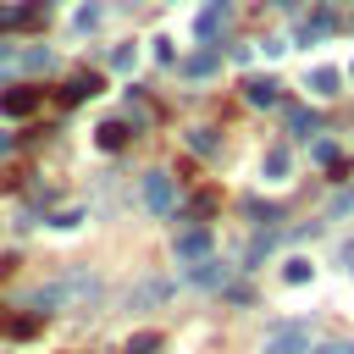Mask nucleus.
Here are the masks:
<instances>
[{"label":"nucleus","mask_w":354,"mask_h":354,"mask_svg":"<svg viewBox=\"0 0 354 354\" xmlns=\"http://www.w3.org/2000/svg\"><path fill=\"white\" fill-rule=\"evenodd\" d=\"M310 354H354V343H326V348H310Z\"/></svg>","instance_id":"obj_27"},{"label":"nucleus","mask_w":354,"mask_h":354,"mask_svg":"<svg viewBox=\"0 0 354 354\" xmlns=\"http://www.w3.org/2000/svg\"><path fill=\"white\" fill-rule=\"evenodd\" d=\"M94 22H100V0H83V6H77V17H72V28H77V33H88Z\"/></svg>","instance_id":"obj_18"},{"label":"nucleus","mask_w":354,"mask_h":354,"mask_svg":"<svg viewBox=\"0 0 354 354\" xmlns=\"http://www.w3.org/2000/svg\"><path fill=\"white\" fill-rule=\"evenodd\" d=\"M310 271H315V266H310L304 254H293V260L282 266V282H310Z\"/></svg>","instance_id":"obj_20"},{"label":"nucleus","mask_w":354,"mask_h":354,"mask_svg":"<svg viewBox=\"0 0 354 354\" xmlns=\"http://www.w3.org/2000/svg\"><path fill=\"white\" fill-rule=\"evenodd\" d=\"M111 66H116V72H133V66H138V50H133V44H116V50H111Z\"/></svg>","instance_id":"obj_21"},{"label":"nucleus","mask_w":354,"mask_h":354,"mask_svg":"<svg viewBox=\"0 0 354 354\" xmlns=\"http://www.w3.org/2000/svg\"><path fill=\"white\" fill-rule=\"evenodd\" d=\"M260 354H310V326L304 321H288V326H271Z\"/></svg>","instance_id":"obj_2"},{"label":"nucleus","mask_w":354,"mask_h":354,"mask_svg":"<svg viewBox=\"0 0 354 354\" xmlns=\"http://www.w3.org/2000/svg\"><path fill=\"white\" fill-rule=\"evenodd\" d=\"M0 105H6V111H11V116H28V111H33V105H39V88H11V94H6V100H0Z\"/></svg>","instance_id":"obj_12"},{"label":"nucleus","mask_w":354,"mask_h":354,"mask_svg":"<svg viewBox=\"0 0 354 354\" xmlns=\"http://www.w3.org/2000/svg\"><path fill=\"white\" fill-rule=\"evenodd\" d=\"M177 260H188V266L210 260V232H205V227H188V232H177Z\"/></svg>","instance_id":"obj_5"},{"label":"nucleus","mask_w":354,"mask_h":354,"mask_svg":"<svg viewBox=\"0 0 354 354\" xmlns=\"http://www.w3.org/2000/svg\"><path fill=\"white\" fill-rule=\"evenodd\" d=\"M17 61H22V66H33V72H44V66H50V50H44V44H33V50H28V55H17Z\"/></svg>","instance_id":"obj_23"},{"label":"nucleus","mask_w":354,"mask_h":354,"mask_svg":"<svg viewBox=\"0 0 354 354\" xmlns=\"http://www.w3.org/2000/svg\"><path fill=\"white\" fill-rule=\"evenodd\" d=\"M348 210H354V188H343V194L332 199V210H326V216H348Z\"/></svg>","instance_id":"obj_25"},{"label":"nucleus","mask_w":354,"mask_h":354,"mask_svg":"<svg viewBox=\"0 0 354 354\" xmlns=\"http://www.w3.org/2000/svg\"><path fill=\"white\" fill-rule=\"evenodd\" d=\"M288 166H293V155H288V144H271L266 149V160H260V171L277 183V177H288Z\"/></svg>","instance_id":"obj_9"},{"label":"nucleus","mask_w":354,"mask_h":354,"mask_svg":"<svg viewBox=\"0 0 354 354\" xmlns=\"http://www.w3.org/2000/svg\"><path fill=\"white\" fill-rule=\"evenodd\" d=\"M188 149H194V155H216V133H210V127H194V133H188Z\"/></svg>","instance_id":"obj_19"},{"label":"nucleus","mask_w":354,"mask_h":354,"mask_svg":"<svg viewBox=\"0 0 354 354\" xmlns=\"http://www.w3.org/2000/svg\"><path fill=\"white\" fill-rule=\"evenodd\" d=\"M88 94H100V83H94V77H72V83L61 88V105H83Z\"/></svg>","instance_id":"obj_11"},{"label":"nucleus","mask_w":354,"mask_h":354,"mask_svg":"<svg viewBox=\"0 0 354 354\" xmlns=\"http://www.w3.org/2000/svg\"><path fill=\"white\" fill-rule=\"evenodd\" d=\"M127 354H160V337H155V332H138V337L127 343Z\"/></svg>","instance_id":"obj_22"},{"label":"nucleus","mask_w":354,"mask_h":354,"mask_svg":"<svg viewBox=\"0 0 354 354\" xmlns=\"http://www.w3.org/2000/svg\"><path fill=\"white\" fill-rule=\"evenodd\" d=\"M188 282L216 288V282H227V266H221V260H199V266H188Z\"/></svg>","instance_id":"obj_10"},{"label":"nucleus","mask_w":354,"mask_h":354,"mask_svg":"<svg viewBox=\"0 0 354 354\" xmlns=\"http://www.w3.org/2000/svg\"><path fill=\"white\" fill-rule=\"evenodd\" d=\"M166 293H171V282H166V277H144V282L127 293V310H149V304H160Z\"/></svg>","instance_id":"obj_6"},{"label":"nucleus","mask_w":354,"mask_h":354,"mask_svg":"<svg viewBox=\"0 0 354 354\" xmlns=\"http://www.w3.org/2000/svg\"><path fill=\"white\" fill-rule=\"evenodd\" d=\"M326 33H332V11H315V17L299 28V39H304V44H310V39H326Z\"/></svg>","instance_id":"obj_16"},{"label":"nucleus","mask_w":354,"mask_h":354,"mask_svg":"<svg viewBox=\"0 0 354 354\" xmlns=\"http://www.w3.org/2000/svg\"><path fill=\"white\" fill-rule=\"evenodd\" d=\"M282 122H288V127H293L299 138H310V133H321V116H315L310 105H288V111H282Z\"/></svg>","instance_id":"obj_8"},{"label":"nucleus","mask_w":354,"mask_h":354,"mask_svg":"<svg viewBox=\"0 0 354 354\" xmlns=\"http://www.w3.org/2000/svg\"><path fill=\"white\" fill-rule=\"evenodd\" d=\"M221 22H227V0H210V11L199 17V39H210V33L221 28Z\"/></svg>","instance_id":"obj_15"},{"label":"nucleus","mask_w":354,"mask_h":354,"mask_svg":"<svg viewBox=\"0 0 354 354\" xmlns=\"http://www.w3.org/2000/svg\"><path fill=\"white\" fill-rule=\"evenodd\" d=\"M6 149H11V133H0V155H6Z\"/></svg>","instance_id":"obj_29"},{"label":"nucleus","mask_w":354,"mask_h":354,"mask_svg":"<svg viewBox=\"0 0 354 354\" xmlns=\"http://www.w3.org/2000/svg\"><path fill=\"white\" fill-rule=\"evenodd\" d=\"M138 194H144V205H149L155 216H166V210L177 205V188H171V171H144V183H138Z\"/></svg>","instance_id":"obj_3"},{"label":"nucleus","mask_w":354,"mask_h":354,"mask_svg":"<svg viewBox=\"0 0 354 354\" xmlns=\"http://www.w3.org/2000/svg\"><path fill=\"white\" fill-rule=\"evenodd\" d=\"M6 61H17V50H11L6 39H0V66H6Z\"/></svg>","instance_id":"obj_28"},{"label":"nucleus","mask_w":354,"mask_h":354,"mask_svg":"<svg viewBox=\"0 0 354 354\" xmlns=\"http://www.w3.org/2000/svg\"><path fill=\"white\" fill-rule=\"evenodd\" d=\"M94 293H100V277L83 271V266H72L66 277L44 282V288L33 293V304H39V310H72V304H94Z\"/></svg>","instance_id":"obj_1"},{"label":"nucleus","mask_w":354,"mask_h":354,"mask_svg":"<svg viewBox=\"0 0 354 354\" xmlns=\"http://www.w3.org/2000/svg\"><path fill=\"white\" fill-rule=\"evenodd\" d=\"M94 144H100V149H122V144H127V127H122V122H100V127H94Z\"/></svg>","instance_id":"obj_13"},{"label":"nucleus","mask_w":354,"mask_h":354,"mask_svg":"<svg viewBox=\"0 0 354 354\" xmlns=\"http://www.w3.org/2000/svg\"><path fill=\"white\" fill-rule=\"evenodd\" d=\"M337 260H343V271H354V238H348V243L337 249Z\"/></svg>","instance_id":"obj_26"},{"label":"nucleus","mask_w":354,"mask_h":354,"mask_svg":"<svg viewBox=\"0 0 354 354\" xmlns=\"http://www.w3.org/2000/svg\"><path fill=\"white\" fill-rule=\"evenodd\" d=\"M304 83H310V94H321V100H337V94H343V72H332V66H315Z\"/></svg>","instance_id":"obj_7"},{"label":"nucleus","mask_w":354,"mask_h":354,"mask_svg":"<svg viewBox=\"0 0 354 354\" xmlns=\"http://www.w3.org/2000/svg\"><path fill=\"white\" fill-rule=\"evenodd\" d=\"M277 6H299V0H277Z\"/></svg>","instance_id":"obj_30"},{"label":"nucleus","mask_w":354,"mask_h":354,"mask_svg":"<svg viewBox=\"0 0 354 354\" xmlns=\"http://www.w3.org/2000/svg\"><path fill=\"white\" fill-rule=\"evenodd\" d=\"M183 72H188V77H210V72H216V55H210V50H199V55H188V61H183Z\"/></svg>","instance_id":"obj_17"},{"label":"nucleus","mask_w":354,"mask_h":354,"mask_svg":"<svg viewBox=\"0 0 354 354\" xmlns=\"http://www.w3.org/2000/svg\"><path fill=\"white\" fill-rule=\"evenodd\" d=\"M243 94H249V105H277V83L271 77H249Z\"/></svg>","instance_id":"obj_14"},{"label":"nucleus","mask_w":354,"mask_h":354,"mask_svg":"<svg viewBox=\"0 0 354 354\" xmlns=\"http://www.w3.org/2000/svg\"><path fill=\"white\" fill-rule=\"evenodd\" d=\"M77 221H83V210H61V216H50V227H55V232H72Z\"/></svg>","instance_id":"obj_24"},{"label":"nucleus","mask_w":354,"mask_h":354,"mask_svg":"<svg viewBox=\"0 0 354 354\" xmlns=\"http://www.w3.org/2000/svg\"><path fill=\"white\" fill-rule=\"evenodd\" d=\"M44 17H50L44 0H11V6H0V28H39Z\"/></svg>","instance_id":"obj_4"}]
</instances>
